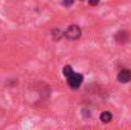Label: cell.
Returning <instances> with one entry per match:
<instances>
[{"label": "cell", "mask_w": 131, "mask_h": 130, "mask_svg": "<svg viewBox=\"0 0 131 130\" xmlns=\"http://www.w3.org/2000/svg\"><path fill=\"white\" fill-rule=\"evenodd\" d=\"M80 1H83V0H80Z\"/></svg>", "instance_id": "cell-9"}, {"label": "cell", "mask_w": 131, "mask_h": 130, "mask_svg": "<svg viewBox=\"0 0 131 130\" xmlns=\"http://www.w3.org/2000/svg\"><path fill=\"white\" fill-rule=\"evenodd\" d=\"M73 3H74V0H62V5L64 6H71L73 5Z\"/></svg>", "instance_id": "cell-7"}, {"label": "cell", "mask_w": 131, "mask_h": 130, "mask_svg": "<svg viewBox=\"0 0 131 130\" xmlns=\"http://www.w3.org/2000/svg\"><path fill=\"white\" fill-rule=\"evenodd\" d=\"M51 33H52V38H53L55 41H59V40L64 38V37H62V31H61L60 28H53Z\"/></svg>", "instance_id": "cell-6"}, {"label": "cell", "mask_w": 131, "mask_h": 130, "mask_svg": "<svg viewBox=\"0 0 131 130\" xmlns=\"http://www.w3.org/2000/svg\"><path fill=\"white\" fill-rule=\"evenodd\" d=\"M115 40H116V42L118 43H126L130 40V35L126 31H118L115 35Z\"/></svg>", "instance_id": "cell-4"}, {"label": "cell", "mask_w": 131, "mask_h": 130, "mask_svg": "<svg viewBox=\"0 0 131 130\" xmlns=\"http://www.w3.org/2000/svg\"><path fill=\"white\" fill-rule=\"evenodd\" d=\"M62 74L65 75V78L68 81V84L73 89H78L79 87L82 86L83 81H84V77L80 73H75L70 65H65L64 66Z\"/></svg>", "instance_id": "cell-1"}, {"label": "cell", "mask_w": 131, "mask_h": 130, "mask_svg": "<svg viewBox=\"0 0 131 130\" xmlns=\"http://www.w3.org/2000/svg\"><path fill=\"white\" fill-rule=\"evenodd\" d=\"M62 37L66 38V40H70V41H75V40H79L82 37V29L77 24H71L68 27L66 31L62 32Z\"/></svg>", "instance_id": "cell-2"}, {"label": "cell", "mask_w": 131, "mask_h": 130, "mask_svg": "<svg viewBox=\"0 0 131 130\" xmlns=\"http://www.w3.org/2000/svg\"><path fill=\"white\" fill-rule=\"evenodd\" d=\"M117 81L120 83H124V84L131 82V70H129V69H122L121 72H118Z\"/></svg>", "instance_id": "cell-3"}, {"label": "cell", "mask_w": 131, "mask_h": 130, "mask_svg": "<svg viewBox=\"0 0 131 130\" xmlns=\"http://www.w3.org/2000/svg\"><path fill=\"white\" fill-rule=\"evenodd\" d=\"M112 119H113V115H112L110 111H103V112L101 114V121H102L103 124H108V123H111Z\"/></svg>", "instance_id": "cell-5"}, {"label": "cell", "mask_w": 131, "mask_h": 130, "mask_svg": "<svg viewBox=\"0 0 131 130\" xmlns=\"http://www.w3.org/2000/svg\"><path fill=\"white\" fill-rule=\"evenodd\" d=\"M88 3L94 6V5H98V4H99V0H88Z\"/></svg>", "instance_id": "cell-8"}]
</instances>
